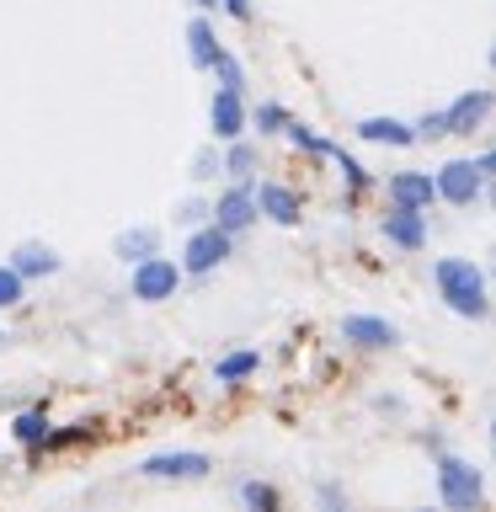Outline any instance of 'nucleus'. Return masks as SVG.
<instances>
[{
    "instance_id": "nucleus-3",
    "label": "nucleus",
    "mask_w": 496,
    "mask_h": 512,
    "mask_svg": "<svg viewBox=\"0 0 496 512\" xmlns=\"http://www.w3.org/2000/svg\"><path fill=\"white\" fill-rule=\"evenodd\" d=\"M438 496L448 512H475L480 496H486V486H480V470L464 459H443L438 464Z\"/></svg>"
},
{
    "instance_id": "nucleus-28",
    "label": "nucleus",
    "mask_w": 496,
    "mask_h": 512,
    "mask_svg": "<svg viewBox=\"0 0 496 512\" xmlns=\"http://www.w3.org/2000/svg\"><path fill=\"white\" fill-rule=\"evenodd\" d=\"M416 139H443V112H427V118L416 123Z\"/></svg>"
},
{
    "instance_id": "nucleus-22",
    "label": "nucleus",
    "mask_w": 496,
    "mask_h": 512,
    "mask_svg": "<svg viewBox=\"0 0 496 512\" xmlns=\"http://www.w3.org/2000/svg\"><path fill=\"white\" fill-rule=\"evenodd\" d=\"M22 299H27V278L6 262L0 267V310H11V304H22Z\"/></svg>"
},
{
    "instance_id": "nucleus-20",
    "label": "nucleus",
    "mask_w": 496,
    "mask_h": 512,
    "mask_svg": "<svg viewBox=\"0 0 496 512\" xmlns=\"http://www.w3.org/2000/svg\"><path fill=\"white\" fill-rule=\"evenodd\" d=\"M256 363H262L256 352H230V358H219L214 374H219V384H240V379H251V374H256Z\"/></svg>"
},
{
    "instance_id": "nucleus-26",
    "label": "nucleus",
    "mask_w": 496,
    "mask_h": 512,
    "mask_svg": "<svg viewBox=\"0 0 496 512\" xmlns=\"http://www.w3.org/2000/svg\"><path fill=\"white\" fill-rule=\"evenodd\" d=\"M198 219H208V203H198V198L176 203V224H198Z\"/></svg>"
},
{
    "instance_id": "nucleus-11",
    "label": "nucleus",
    "mask_w": 496,
    "mask_h": 512,
    "mask_svg": "<svg viewBox=\"0 0 496 512\" xmlns=\"http://www.w3.org/2000/svg\"><path fill=\"white\" fill-rule=\"evenodd\" d=\"M390 203H400V208H432V203H438V187H432L427 171H395L390 176Z\"/></svg>"
},
{
    "instance_id": "nucleus-8",
    "label": "nucleus",
    "mask_w": 496,
    "mask_h": 512,
    "mask_svg": "<svg viewBox=\"0 0 496 512\" xmlns=\"http://www.w3.org/2000/svg\"><path fill=\"white\" fill-rule=\"evenodd\" d=\"M208 214H214V224H219L224 235H240V230H246V224L256 219V198H251V187H246V182H235V187L214 203V208H208Z\"/></svg>"
},
{
    "instance_id": "nucleus-7",
    "label": "nucleus",
    "mask_w": 496,
    "mask_h": 512,
    "mask_svg": "<svg viewBox=\"0 0 496 512\" xmlns=\"http://www.w3.org/2000/svg\"><path fill=\"white\" fill-rule=\"evenodd\" d=\"M230 240H235V235H224L219 224L198 230V235L187 240V251H182V272H214L224 256H230Z\"/></svg>"
},
{
    "instance_id": "nucleus-2",
    "label": "nucleus",
    "mask_w": 496,
    "mask_h": 512,
    "mask_svg": "<svg viewBox=\"0 0 496 512\" xmlns=\"http://www.w3.org/2000/svg\"><path fill=\"white\" fill-rule=\"evenodd\" d=\"M486 182H491V150L480 155V160H448V166L432 176L438 198L443 203H459V208H470L480 192H486Z\"/></svg>"
},
{
    "instance_id": "nucleus-21",
    "label": "nucleus",
    "mask_w": 496,
    "mask_h": 512,
    "mask_svg": "<svg viewBox=\"0 0 496 512\" xmlns=\"http://www.w3.org/2000/svg\"><path fill=\"white\" fill-rule=\"evenodd\" d=\"M320 155H331L336 166H342V176H347V187H352V192H363V187H368V171H363L347 150H336V144H320Z\"/></svg>"
},
{
    "instance_id": "nucleus-9",
    "label": "nucleus",
    "mask_w": 496,
    "mask_h": 512,
    "mask_svg": "<svg viewBox=\"0 0 496 512\" xmlns=\"http://www.w3.org/2000/svg\"><path fill=\"white\" fill-rule=\"evenodd\" d=\"M486 112H491V91H486V86L464 91L459 102L443 112V134H475V128L486 123Z\"/></svg>"
},
{
    "instance_id": "nucleus-10",
    "label": "nucleus",
    "mask_w": 496,
    "mask_h": 512,
    "mask_svg": "<svg viewBox=\"0 0 496 512\" xmlns=\"http://www.w3.org/2000/svg\"><path fill=\"white\" fill-rule=\"evenodd\" d=\"M256 198V214H267L272 224H299V192L283 187V182H262L251 192Z\"/></svg>"
},
{
    "instance_id": "nucleus-18",
    "label": "nucleus",
    "mask_w": 496,
    "mask_h": 512,
    "mask_svg": "<svg viewBox=\"0 0 496 512\" xmlns=\"http://www.w3.org/2000/svg\"><path fill=\"white\" fill-rule=\"evenodd\" d=\"M219 171H224V176H235V182H246V176L256 171V150H251L246 139H230V155L219 160Z\"/></svg>"
},
{
    "instance_id": "nucleus-29",
    "label": "nucleus",
    "mask_w": 496,
    "mask_h": 512,
    "mask_svg": "<svg viewBox=\"0 0 496 512\" xmlns=\"http://www.w3.org/2000/svg\"><path fill=\"white\" fill-rule=\"evenodd\" d=\"M219 6H224V11H230V16H235V22H251V0H219Z\"/></svg>"
},
{
    "instance_id": "nucleus-17",
    "label": "nucleus",
    "mask_w": 496,
    "mask_h": 512,
    "mask_svg": "<svg viewBox=\"0 0 496 512\" xmlns=\"http://www.w3.org/2000/svg\"><path fill=\"white\" fill-rule=\"evenodd\" d=\"M187 54H192V64H198V70H208V64H214V54H219V38H214V27H208L203 16L187 27Z\"/></svg>"
},
{
    "instance_id": "nucleus-12",
    "label": "nucleus",
    "mask_w": 496,
    "mask_h": 512,
    "mask_svg": "<svg viewBox=\"0 0 496 512\" xmlns=\"http://www.w3.org/2000/svg\"><path fill=\"white\" fill-rule=\"evenodd\" d=\"M342 336H347V342H358V347H395L400 326H390V320H379V315H347Z\"/></svg>"
},
{
    "instance_id": "nucleus-30",
    "label": "nucleus",
    "mask_w": 496,
    "mask_h": 512,
    "mask_svg": "<svg viewBox=\"0 0 496 512\" xmlns=\"http://www.w3.org/2000/svg\"><path fill=\"white\" fill-rule=\"evenodd\" d=\"M198 6H203V11H214V6H219V0H198Z\"/></svg>"
},
{
    "instance_id": "nucleus-5",
    "label": "nucleus",
    "mask_w": 496,
    "mask_h": 512,
    "mask_svg": "<svg viewBox=\"0 0 496 512\" xmlns=\"http://www.w3.org/2000/svg\"><path fill=\"white\" fill-rule=\"evenodd\" d=\"M139 470L150 480H203L208 470H214V459L198 454V448H176V454H150Z\"/></svg>"
},
{
    "instance_id": "nucleus-23",
    "label": "nucleus",
    "mask_w": 496,
    "mask_h": 512,
    "mask_svg": "<svg viewBox=\"0 0 496 512\" xmlns=\"http://www.w3.org/2000/svg\"><path fill=\"white\" fill-rule=\"evenodd\" d=\"M16 443H32V448H38L43 438H48V422H43V416L38 411H22V416H16Z\"/></svg>"
},
{
    "instance_id": "nucleus-25",
    "label": "nucleus",
    "mask_w": 496,
    "mask_h": 512,
    "mask_svg": "<svg viewBox=\"0 0 496 512\" xmlns=\"http://www.w3.org/2000/svg\"><path fill=\"white\" fill-rule=\"evenodd\" d=\"M251 123L262 128V134H283V128H288V112H283L278 102H262V107L251 112Z\"/></svg>"
},
{
    "instance_id": "nucleus-27",
    "label": "nucleus",
    "mask_w": 496,
    "mask_h": 512,
    "mask_svg": "<svg viewBox=\"0 0 496 512\" xmlns=\"http://www.w3.org/2000/svg\"><path fill=\"white\" fill-rule=\"evenodd\" d=\"M192 176H198V182H208V176H219V160H214V150H198V160H192Z\"/></svg>"
},
{
    "instance_id": "nucleus-13",
    "label": "nucleus",
    "mask_w": 496,
    "mask_h": 512,
    "mask_svg": "<svg viewBox=\"0 0 496 512\" xmlns=\"http://www.w3.org/2000/svg\"><path fill=\"white\" fill-rule=\"evenodd\" d=\"M11 267L22 272V278H54V272H59V251L43 246V240H22V246L11 251Z\"/></svg>"
},
{
    "instance_id": "nucleus-1",
    "label": "nucleus",
    "mask_w": 496,
    "mask_h": 512,
    "mask_svg": "<svg viewBox=\"0 0 496 512\" xmlns=\"http://www.w3.org/2000/svg\"><path fill=\"white\" fill-rule=\"evenodd\" d=\"M432 283H438L443 304L464 320H486L491 299H486V272H480L470 256H438L432 262Z\"/></svg>"
},
{
    "instance_id": "nucleus-15",
    "label": "nucleus",
    "mask_w": 496,
    "mask_h": 512,
    "mask_svg": "<svg viewBox=\"0 0 496 512\" xmlns=\"http://www.w3.org/2000/svg\"><path fill=\"white\" fill-rule=\"evenodd\" d=\"M358 139L368 144H395V150H406V144H416V128L400 123V118H363L358 128H352Z\"/></svg>"
},
{
    "instance_id": "nucleus-4",
    "label": "nucleus",
    "mask_w": 496,
    "mask_h": 512,
    "mask_svg": "<svg viewBox=\"0 0 496 512\" xmlns=\"http://www.w3.org/2000/svg\"><path fill=\"white\" fill-rule=\"evenodd\" d=\"M176 288H182V267L171 262V256H144L134 262V299L144 304H160V299H176Z\"/></svg>"
},
{
    "instance_id": "nucleus-6",
    "label": "nucleus",
    "mask_w": 496,
    "mask_h": 512,
    "mask_svg": "<svg viewBox=\"0 0 496 512\" xmlns=\"http://www.w3.org/2000/svg\"><path fill=\"white\" fill-rule=\"evenodd\" d=\"M379 230H384V240H390L395 251H422V246H427V219H422V208L390 203V214L379 219Z\"/></svg>"
},
{
    "instance_id": "nucleus-24",
    "label": "nucleus",
    "mask_w": 496,
    "mask_h": 512,
    "mask_svg": "<svg viewBox=\"0 0 496 512\" xmlns=\"http://www.w3.org/2000/svg\"><path fill=\"white\" fill-rule=\"evenodd\" d=\"M240 502L256 507V512H272V507H278V491L262 486V480H246V486H240Z\"/></svg>"
},
{
    "instance_id": "nucleus-16",
    "label": "nucleus",
    "mask_w": 496,
    "mask_h": 512,
    "mask_svg": "<svg viewBox=\"0 0 496 512\" xmlns=\"http://www.w3.org/2000/svg\"><path fill=\"white\" fill-rule=\"evenodd\" d=\"M112 251H118L123 262H144V256L160 251V230H123L118 240H112Z\"/></svg>"
},
{
    "instance_id": "nucleus-14",
    "label": "nucleus",
    "mask_w": 496,
    "mask_h": 512,
    "mask_svg": "<svg viewBox=\"0 0 496 512\" xmlns=\"http://www.w3.org/2000/svg\"><path fill=\"white\" fill-rule=\"evenodd\" d=\"M208 118H214V134L219 139H240V134H246V107H240V91H214Z\"/></svg>"
},
{
    "instance_id": "nucleus-31",
    "label": "nucleus",
    "mask_w": 496,
    "mask_h": 512,
    "mask_svg": "<svg viewBox=\"0 0 496 512\" xmlns=\"http://www.w3.org/2000/svg\"><path fill=\"white\" fill-rule=\"evenodd\" d=\"M0 342H6V331H0Z\"/></svg>"
},
{
    "instance_id": "nucleus-19",
    "label": "nucleus",
    "mask_w": 496,
    "mask_h": 512,
    "mask_svg": "<svg viewBox=\"0 0 496 512\" xmlns=\"http://www.w3.org/2000/svg\"><path fill=\"white\" fill-rule=\"evenodd\" d=\"M208 70H214V80H219V91H246V70H240V59L235 54H214V64H208Z\"/></svg>"
}]
</instances>
